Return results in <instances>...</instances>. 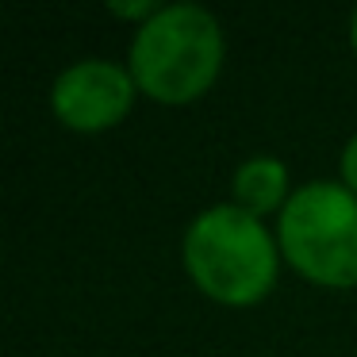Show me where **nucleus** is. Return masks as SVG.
Masks as SVG:
<instances>
[{"label":"nucleus","instance_id":"1","mask_svg":"<svg viewBox=\"0 0 357 357\" xmlns=\"http://www.w3.org/2000/svg\"><path fill=\"white\" fill-rule=\"evenodd\" d=\"M181 261L208 300L223 307H254L277 284L280 246L265 219L238 204H211L185 227Z\"/></svg>","mask_w":357,"mask_h":357},{"label":"nucleus","instance_id":"2","mask_svg":"<svg viewBox=\"0 0 357 357\" xmlns=\"http://www.w3.org/2000/svg\"><path fill=\"white\" fill-rule=\"evenodd\" d=\"M223 27L200 4H162L154 20L135 31L127 50V70H131L139 96H150L154 104H192L215 85L223 70Z\"/></svg>","mask_w":357,"mask_h":357},{"label":"nucleus","instance_id":"3","mask_svg":"<svg viewBox=\"0 0 357 357\" xmlns=\"http://www.w3.org/2000/svg\"><path fill=\"white\" fill-rule=\"evenodd\" d=\"M280 257L319 288H357V196L338 181H307L277 215Z\"/></svg>","mask_w":357,"mask_h":357},{"label":"nucleus","instance_id":"4","mask_svg":"<svg viewBox=\"0 0 357 357\" xmlns=\"http://www.w3.org/2000/svg\"><path fill=\"white\" fill-rule=\"evenodd\" d=\"M135 85L131 70L112 58H81L66 66L50 85V112L66 131L77 135H100L123 123L135 108Z\"/></svg>","mask_w":357,"mask_h":357},{"label":"nucleus","instance_id":"5","mask_svg":"<svg viewBox=\"0 0 357 357\" xmlns=\"http://www.w3.org/2000/svg\"><path fill=\"white\" fill-rule=\"evenodd\" d=\"M296 188L288 185V165L273 154H254L234 169L231 177V204H238L242 211L265 219L280 215L284 204L292 200Z\"/></svg>","mask_w":357,"mask_h":357},{"label":"nucleus","instance_id":"6","mask_svg":"<svg viewBox=\"0 0 357 357\" xmlns=\"http://www.w3.org/2000/svg\"><path fill=\"white\" fill-rule=\"evenodd\" d=\"M158 8H162V4H158V0H131V4H119V0H112L108 4V12L116 20H131V24H146V20H154L158 16Z\"/></svg>","mask_w":357,"mask_h":357},{"label":"nucleus","instance_id":"7","mask_svg":"<svg viewBox=\"0 0 357 357\" xmlns=\"http://www.w3.org/2000/svg\"><path fill=\"white\" fill-rule=\"evenodd\" d=\"M338 169H342V185H346L349 192L357 196V135H349V142L342 146V162H338Z\"/></svg>","mask_w":357,"mask_h":357},{"label":"nucleus","instance_id":"8","mask_svg":"<svg viewBox=\"0 0 357 357\" xmlns=\"http://www.w3.org/2000/svg\"><path fill=\"white\" fill-rule=\"evenodd\" d=\"M349 47H354V54H357V8H354V20H349Z\"/></svg>","mask_w":357,"mask_h":357}]
</instances>
